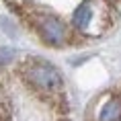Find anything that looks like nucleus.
Returning <instances> with one entry per match:
<instances>
[{
  "instance_id": "nucleus-7",
  "label": "nucleus",
  "mask_w": 121,
  "mask_h": 121,
  "mask_svg": "<svg viewBox=\"0 0 121 121\" xmlns=\"http://www.w3.org/2000/svg\"><path fill=\"white\" fill-rule=\"evenodd\" d=\"M60 121H70V119H60Z\"/></svg>"
},
{
  "instance_id": "nucleus-6",
  "label": "nucleus",
  "mask_w": 121,
  "mask_h": 121,
  "mask_svg": "<svg viewBox=\"0 0 121 121\" xmlns=\"http://www.w3.org/2000/svg\"><path fill=\"white\" fill-rule=\"evenodd\" d=\"M0 121H10V107L4 99H0Z\"/></svg>"
},
{
  "instance_id": "nucleus-3",
  "label": "nucleus",
  "mask_w": 121,
  "mask_h": 121,
  "mask_svg": "<svg viewBox=\"0 0 121 121\" xmlns=\"http://www.w3.org/2000/svg\"><path fill=\"white\" fill-rule=\"evenodd\" d=\"M99 121H121V99L111 96L99 111Z\"/></svg>"
},
{
  "instance_id": "nucleus-4",
  "label": "nucleus",
  "mask_w": 121,
  "mask_h": 121,
  "mask_svg": "<svg viewBox=\"0 0 121 121\" xmlns=\"http://www.w3.org/2000/svg\"><path fill=\"white\" fill-rule=\"evenodd\" d=\"M90 19H92V4L86 0V2H82V4L74 10V14H72V23H74L76 29L84 31V29H88Z\"/></svg>"
},
{
  "instance_id": "nucleus-5",
  "label": "nucleus",
  "mask_w": 121,
  "mask_h": 121,
  "mask_svg": "<svg viewBox=\"0 0 121 121\" xmlns=\"http://www.w3.org/2000/svg\"><path fill=\"white\" fill-rule=\"evenodd\" d=\"M13 57H14V49H10V47H0V66L10 64Z\"/></svg>"
},
{
  "instance_id": "nucleus-2",
  "label": "nucleus",
  "mask_w": 121,
  "mask_h": 121,
  "mask_svg": "<svg viewBox=\"0 0 121 121\" xmlns=\"http://www.w3.org/2000/svg\"><path fill=\"white\" fill-rule=\"evenodd\" d=\"M37 29H39V35L43 37V41L47 45H53V47H62L68 39L66 25L53 14H41L37 21Z\"/></svg>"
},
{
  "instance_id": "nucleus-1",
  "label": "nucleus",
  "mask_w": 121,
  "mask_h": 121,
  "mask_svg": "<svg viewBox=\"0 0 121 121\" xmlns=\"http://www.w3.org/2000/svg\"><path fill=\"white\" fill-rule=\"evenodd\" d=\"M23 76L35 90L45 92V95H57L64 88V80L57 68H53L47 62H41V60L27 62L23 68Z\"/></svg>"
}]
</instances>
